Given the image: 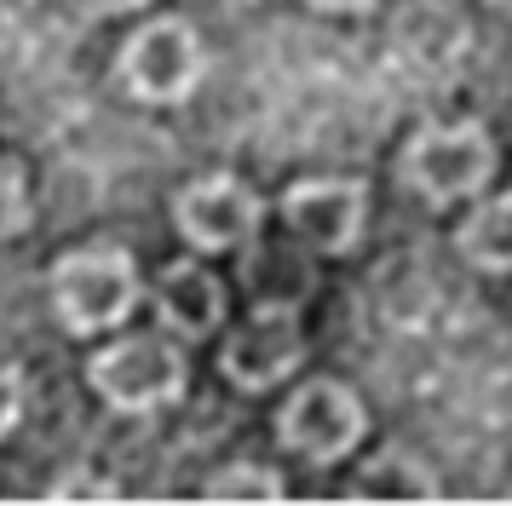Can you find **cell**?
Instances as JSON below:
<instances>
[{
	"instance_id": "15",
	"label": "cell",
	"mask_w": 512,
	"mask_h": 506,
	"mask_svg": "<svg viewBox=\"0 0 512 506\" xmlns=\"http://www.w3.org/2000/svg\"><path fill=\"white\" fill-rule=\"evenodd\" d=\"M144 6L150 0H81V12H93V18H133Z\"/></svg>"
},
{
	"instance_id": "11",
	"label": "cell",
	"mask_w": 512,
	"mask_h": 506,
	"mask_svg": "<svg viewBox=\"0 0 512 506\" xmlns=\"http://www.w3.org/2000/svg\"><path fill=\"white\" fill-rule=\"evenodd\" d=\"M351 495H357V501H380V495H392V501H432V495H438V478H432L415 455L386 449V455H374L369 466L357 472Z\"/></svg>"
},
{
	"instance_id": "2",
	"label": "cell",
	"mask_w": 512,
	"mask_h": 506,
	"mask_svg": "<svg viewBox=\"0 0 512 506\" xmlns=\"http://www.w3.org/2000/svg\"><path fill=\"white\" fill-rule=\"evenodd\" d=\"M144 282L127 248H70L47 271V299L52 317L75 340H98L133 317Z\"/></svg>"
},
{
	"instance_id": "14",
	"label": "cell",
	"mask_w": 512,
	"mask_h": 506,
	"mask_svg": "<svg viewBox=\"0 0 512 506\" xmlns=\"http://www.w3.org/2000/svg\"><path fill=\"white\" fill-rule=\"evenodd\" d=\"M18 420H24V374L12 363H0V437L18 432Z\"/></svg>"
},
{
	"instance_id": "6",
	"label": "cell",
	"mask_w": 512,
	"mask_h": 506,
	"mask_svg": "<svg viewBox=\"0 0 512 506\" xmlns=\"http://www.w3.org/2000/svg\"><path fill=\"white\" fill-rule=\"evenodd\" d=\"M265 225V202L236 173H202L173 190V230L190 253H248Z\"/></svg>"
},
{
	"instance_id": "10",
	"label": "cell",
	"mask_w": 512,
	"mask_h": 506,
	"mask_svg": "<svg viewBox=\"0 0 512 506\" xmlns=\"http://www.w3.org/2000/svg\"><path fill=\"white\" fill-rule=\"evenodd\" d=\"M455 253L484 276L512 271V190H495V196H472L466 202V219L455 225Z\"/></svg>"
},
{
	"instance_id": "1",
	"label": "cell",
	"mask_w": 512,
	"mask_h": 506,
	"mask_svg": "<svg viewBox=\"0 0 512 506\" xmlns=\"http://www.w3.org/2000/svg\"><path fill=\"white\" fill-rule=\"evenodd\" d=\"M501 167V150H495V133L484 121H420L403 156H397V179L415 190L426 207H461L472 196H484L489 179Z\"/></svg>"
},
{
	"instance_id": "8",
	"label": "cell",
	"mask_w": 512,
	"mask_h": 506,
	"mask_svg": "<svg viewBox=\"0 0 512 506\" xmlns=\"http://www.w3.org/2000/svg\"><path fill=\"white\" fill-rule=\"evenodd\" d=\"M305 363V328L294 299H254V311L225 334L219 368L236 391H277Z\"/></svg>"
},
{
	"instance_id": "13",
	"label": "cell",
	"mask_w": 512,
	"mask_h": 506,
	"mask_svg": "<svg viewBox=\"0 0 512 506\" xmlns=\"http://www.w3.org/2000/svg\"><path fill=\"white\" fill-rule=\"evenodd\" d=\"M29 225V179L18 161H0V248Z\"/></svg>"
},
{
	"instance_id": "9",
	"label": "cell",
	"mask_w": 512,
	"mask_h": 506,
	"mask_svg": "<svg viewBox=\"0 0 512 506\" xmlns=\"http://www.w3.org/2000/svg\"><path fill=\"white\" fill-rule=\"evenodd\" d=\"M225 282L196 259H173L156 276V322H162L173 340H213L225 328Z\"/></svg>"
},
{
	"instance_id": "3",
	"label": "cell",
	"mask_w": 512,
	"mask_h": 506,
	"mask_svg": "<svg viewBox=\"0 0 512 506\" xmlns=\"http://www.w3.org/2000/svg\"><path fill=\"white\" fill-rule=\"evenodd\" d=\"M208 75V46L196 35V23L179 18V12H162V18H144L116 52V81L133 104H150V110H173L185 104L190 92L202 87Z\"/></svg>"
},
{
	"instance_id": "5",
	"label": "cell",
	"mask_w": 512,
	"mask_h": 506,
	"mask_svg": "<svg viewBox=\"0 0 512 506\" xmlns=\"http://www.w3.org/2000/svg\"><path fill=\"white\" fill-rule=\"evenodd\" d=\"M369 432V409L346 380H305L282 397L277 409V443L288 455H300L305 466H340V460L363 443Z\"/></svg>"
},
{
	"instance_id": "16",
	"label": "cell",
	"mask_w": 512,
	"mask_h": 506,
	"mask_svg": "<svg viewBox=\"0 0 512 506\" xmlns=\"http://www.w3.org/2000/svg\"><path fill=\"white\" fill-rule=\"evenodd\" d=\"M311 12H328V18H357V12H369L374 0H305Z\"/></svg>"
},
{
	"instance_id": "4",
	"label": "cell",
	"mask_w": 512,
	"mask_h": 506,
	"mask_svg": "<svg viewBox=\"0 0 512 506\" xmlns=\"http://www.w3.org/2000/svg\"><path fill=\"white\" fill-rule=\"evenodd\" d=\"M87 386L116 414H156L179 403L190 386V363L173 334H121L87 357Z\"/></svg>"
},
{
	"instance_id": "12",
	"label": "cell",
	"mask_w": 512,
	"mask_h": 506,
	"mask_svg": "<svg viewBox=\"0 0 512 506\" xmlns=\"http://www.w3.org/2000/svg\"><path fill=\"white\" fill-rule=\"evenodd\" d=\"M202 495H208V501H282L288 483H282V472H271V466L236 460V466H219V472L202 483Z\"/></svg>"
},
{
	"instance_id": "17",
	"label": "cell",
	"mask_w": 512,
	"mask_h": 506,
	"mask_svg": "<svg viewBox=\"0 0 512 506\" xmlns=\"http://www.w3.org/2000/svg\"><path fill=\"white\" fill-rule=\"evenodd\" d=\"M484 6H495V12H507L512 18V0H484Z\"/></svg>"
},
{
	"instance_id": "7",
	"label": "cell",
	"mask_w": 512,
	"mask_h": 506,
	"mask_svg": "<svg viewBox=\"0 0 512 506\" xmlns=\"http://www.w3.org/2000/svg\"><path fill=\"white\" fill-rule=\"evenodd\" d=\"M282 230L288 242L317 259H340L363 242V225H369V184L363 179H294L282 190Z\"/></svg>"
}]
</instances>
